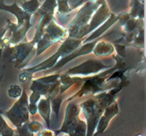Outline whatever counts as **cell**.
Listing matches in <instances>:
<instances>
[{"instance_id":"1","label":"cell","mask_w":146,"mask_h":136,"mask_svg":"<svg viewBox=\"0 0 146 136\" xmlns=\"http://www.w3.org/2000/svg\"><path fill=\"white\" fill-rule=\"evenodd\" d=\"M81 42H82V41L80 38L75 39L74 38L68 37V39L66 40L61 44L58 50L54 55H51L49 58L44 60L41 63L36 65V66H34L32 67L29 68V69L23 71L22 73L20 74L19 76V81L21 82H26L29 79H31V76H32V74H34V72L44 70V69H48V68L50 69L52 67H54V65L56 64V62H58L60 58H64L65 56L71 53L76 48H78L81 45Z\"/></svg>"},{"instance_id":"2","label":"cell","mask_w":146,"mask_h":136,"mask_svg":"<svg viewBox=\"0 0 146 136\" xmlns=\"http://www.w3.org/2000/svg\"><path fill=\"white\" fill-rule=\"evenodd\" d=\"M3 113L9 119L17 129L27 123L29 119V115L28 96L25 89L22 91L19 99L15 102L12 107Z\"/></svg>"},{"instance_id":"3","label":"cell","mask_w":146,"mask_h":136,"mask_svg":"<svg viewBox=\"0 0 146 136\" xmlns=\"http://www.w3.org/2000/svg\"><path fill=\"white\" fill-rule=\"evenodd\" d=\"M79 109L76 105L69 103L66 111V118L59 132L68 133L71 135H86V126L84 122L78 119Z\"/></svg>"},{"instance_id":"4","label":"cell","mask_w":146,"mask_h":136,"mask_svg":"<svg viewBox=\"0 0 146 136\" xmlns=\"http://www.w3.org/2000/svg\"><path fill=\"white\" fill-rule=\"evenodd\" d=\"M65 34L66 30L57 24L53 18L47 28H45V33H43L42 36L36 42L37 55L42 53L52 43L62 39Z\"/></svg>"},{"instance_id":"5","label":"cell","mask_w":146,"mask_h":136,"mask_svg":"<svg viewBox=\"0 0 146 136\" xmlns=\"http://www.w3.org/2000/svg\"><path fill=\"white\" fill-rule=\"evenodd\" d=\"M84 112V116L88 122V133L86 135H92L98 124V120L101 116L103 109L98 101L95 100H88L81 104Z\"/></svg>"},{"instance_id":"6","label":"cell","mask_w":146,"mask_h":136,"mask_svg":"<svg viewBox=\"0 0 146 136\" xmlns=\"http://www.w3.org/2000/svg\"><path fill=\"white\" fill-rule=\"evenodd\" d=\"M111 66L105 65L100 61L89 60L81 65L68 69L66 73L68 75H88L100 72L103 69L109 68Z\"/></svg>"},{"instance_id":"7","label":"cell","mask_w":146,"mask_h":136,"mask_svg":"<svg viewBox=\"0 0 146 136\" xmlns=\"http://www.w3.org/2000/svg\"><path fill=\"white\" fill-rule=\"evenodd\" d=\"M35 44L32 42L21 43L12 48V59L14 60V66L20 68L26 58H28L30 52L33 50Z\"/></svg>"},{"instance_id":"8","label":"cell","mask_w":146,"mask_h":136,"mask_svg":"<svg viewBox=\"0 0 146 136\" xmlns=\"http://www.w3.org/2000/svg\"><path fill=\"white\" fill-rule=\"evenodd\" d=\"M98 38L95 39V41H92V42H89L88 43L85 44L84 45L81 46V48L78 47V48L75 50L73 51L71 53H70L69 55H66L64 58H61L58 62H56V65L54 66V69H59L60 67H62L64 65H65L66 64L68 63L69 61H71V60H74V58H78V57L81 56V55H86V54L90 53L91 51L93 50L94 48L95 47L96 43L98 42Z\"/></svg>"},{"instance_id":"9","label":"cell","mask_w":146,"mask_h":136,"mask_svg":"<svg viewBox=\"0 0 146 136\" xmlns=\"http://www.w3.org/2000/svg\"><path fill=\"white\" fill-rule=\"evenodd\" d=\"M0 10L8 11L14 14L17 18V25L21 26L25 23L30 22L31 14L26 12L22 8L19 7L17 3L14 2L12 5H6L2 0H0Z\"/></svg>"},{"instance_id":"10","label":"cell","mask_w":146,"mask_h":136,"mask_svg":"<svg viewBox=\"0 0 146 136\" xmlns=\"http://www.w3.org/2000/svg\"><path fill=\"white\" fill-rule=\"evenodd\" d=\"M118 113V106L116 102L111 103L107 106L104 115L101 116L98 120V124H97V133L95 135L101 134L105 131L111 118L114 117Z\"/></svg>"},{"instance_id":"11","label":"cell","mask_w":146,"mask_h":136,"mask_svg":"<svg viewBox=\"0 0 146 136\" xmlns=\"http://www.w3.org/2000/svg\"><path fill=\"white\" fill-rule=\"evenodd\" d=\"M50 99L48 97L42 99L37 105V110H38L40 115L43 118L45 119L48 128H50L49 116H50Z\"/></svg>"},{"instance_id":"12","label":"cell","mask_w":146,"mask_h":136,"mask_svg":"<svg viewBox=\"0 0 146 136\" xmlns=\"http://www.w3.org/2000/svg\"><path fill=\"white\" fill-rule=\"evenodd\" d=\"M114 50V48L113 45L111 44L106 43L105 42H100L98 45L96 47H94V52L98 56H103V55H108L112 53Z\"/></svg>"},{"instance_id":"13","label":"cell","mask_w":146,"mask_h":136,"mask_svg":"<svg viewBox=\"0 0 146 136\" xmlns=\"http://www.w3.org/2000/svg\"><path fill=\"white\" fill-rule=\"evenodd\" d=\"M39 2L38 0H30L29 1H25L21 4V8L27 12L28 14L32 15L34 13L38 10L39 8Z\"/></svg>"},{"instance_id":"14","label":"cell","mask_w":146,"mask_h":136,"mask_svg":"<svg viewBox=\"0 0 146 136\" xmlns=\"http://www.w3.org/2000/svg\"><path fill=\"white\" fill-rule=\"evenodd\" d=\"M14 130L9 126L6 120L0 113V136L14 135Z\"/></svg>"},{"instance_id":"15","label":"cell","mask_w":146,"mask_h":136,"mask_svg":"<svg viewBox=\"0 0 146 136\" xmlns=\"http://www.w3.org/2000/svg\"><path fill=\"white\" fill-rule=\"evenodd\" d=\"M21 93H22V89L17 84L11 85L8 89V95L10 97L14 98V99L19 97Z\"/></svg>"},{"instance_id":"16","label":"cell","mask_w":146,"mask_h":136,"mask_svg":"<svg viewBox=\"0 0 146 136\" xmlns=\"http://www.w3.org/2000/svg\"><path fill=\"white\" fill-rule=\"evenodd\" d=\"M59 13H68L69 12L72 8H70L68 5L67 0H59Z\"/></svg>"},{"instance_id":"17","label":"cell","mask_w":146,"mask_h":136,"mask_svg":"<svg viewBox=\"0 0 146 136\" xmlns=\"http://www.w3.org/2000/svg\"><path fill=\"white\" fill-rule=\"evenodd\" d=\"M3 50H4V48H0V58H1V52H2Z\"/></svg>"},{"instance_id":"18","label":"cell","mask_w":146,"mask_h":136,"mask_svg":"<svg viewBox=\"0 0 146 136\" xmlns=\"http://www.w3.org/2000/svg\"><path fill=\"white\" fill-rule=\"evenodd\" d=\"M2 78H3V75H1V76H0V83H1V79H2Z\"/></svg>"}]
</instances>
